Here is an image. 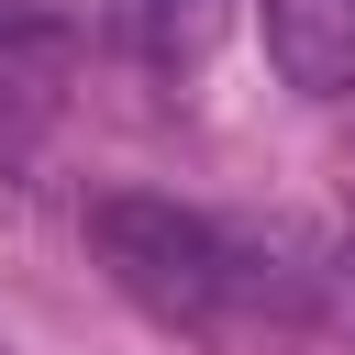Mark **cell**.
Here are the masks:
<instances>
[{
    "mask_svg": "<svg viewBox=\"0 0 355 355\" xmlns=\"http://www.w3.org/2000/svg\"><path fill=\"white\" fill-rule=\"evenodd\" d=\"M78 0H0V33H55Z\"/></svg>",
    "mask_w": 355,
    "mask_h": 355,
    "instance_id": "obj_4",
    "label": "cell"
},
{
    "mask_svg": "<svg viewBox=\"0 0 355 355\" xmlns=\"http://www.w3.org/2000/svg\"><path fill=\"white\" fill-rule=\"evenodd\" d=\"M266 55L300 100L355 89V0H266Z\"/></svg>",
    "mask_w": 355,
    "mask_h": 355,
    "instance_id": "obj_2",
    "label": "cell"
},
{
    "mask_svg": "<svg viewBox=\"0 0 355 355\" xmlns=\"http://www.w3.org/2000/svg\"><path fill=\"white\" fill-rule=\"evenodd\" d=\"M233 33V0H111V44L144 55V67H200L211 44Z\"/></svg>",
    "mask_w": 355,
    "mask_h": 355,
    "instance_id": "obj_3",
    "label": "cell"
},
{
    "mask_svg": "<svg viewBox=\"0 0 355 355\" xmlns=\"http://www.w3.org/2000/svg\"><path fill=\"white\" fill-rule=\"evenodd\" d=\"M89 255H100V277H111L133 311H155V322H178V333H211L222 311H244V300L266 288V266H255V244H244L233 222H211V211H189V200H155V189L89 200Z\"/></svg>",
    "mask_w": 355,
    "mask_h": 355,
    "instance_id": "obj_1",
    "label": "cell"
}]
</instances>
